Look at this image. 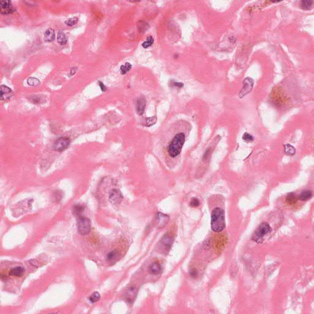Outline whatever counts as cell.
<instances>
[{
  "mask_svg": "<svg viewBox=\"0 0 314 314\" xmlns=\"http://www.w3.org/2000/svg\"><path fill=\"white\" fill-rule=\"evenodd\" d=\"M146 106V100L144 96H141L136 101V111L139 115H142L145 111Z\"/></svg>",
  "mask_w": 314,
  "mask_h": 314,
  "instance_id": "10",
  "label": "cell"
},
{
  "mask_svg": "<svg viewBox=\"0 0 314 314\" xmlns=\"http://www.w3.org/2000/svg\"><path fill=\"white\" fill-rule=\"evenodd\" d=\"M55 38V33L52 28H49L46 30L44 33V39L45 41L51 42L54 40Z\"/></svg>",
  "mask_w": 314,
  "mask_h": 314,
  "instance_id": "16",
  "label": "cell"
},
{
  "mask_svg": "<svg viewBox=\"0 0 314 314\" xmlns=\"http://www.w3.org/2000/svg\"><path fill=\"white\" fill-rule=\"evenodd\" d=\"M185 141V136L182 133L175 135L168 146V153L171 157L175 158L181 152L183 145Z\"/></svg>",
  "mask_w": 314,
  "mask_h": 314,
  "instance_id": "2",
  "label": "cell"
},
{
  "mask_svg": "<svg viewBox=\"0 0 314 314\" xmlns=\"http://www.w3.org/2000/svg\"><path fill=\"white\" fill-rule=\"evenodd\" d=\"M284 152L288 156H293L296 153V150L290 144H285L284 145Z\"/></svg>",
  "mask_w": 314,
  "mask_h": 314,
  "instance_id": "20",
  "label": "cell"
},
{
  "mask_svg": "<svg viewBox=\"0 0 314 314\" xmlns=\"http://www.w3.org/2000/svg\"><path fill=\"white\" fill-rule=\"evenodd\" d=\"M34 99H36V96H34ZM38 101H40V99H38Z\"/></svg>",
  "mask_w": 314,
  "mask_h": 314,
  "instance_id": "36",
  "label": "cell"
},
{
  "mask_svg": "<svg viewBox=\"0 0 314 314\" xmlns=\"http://www.w3.org/2000/svg\"><path fill=\"white\" fill-rule=\"evenodd\" d=\"M173 85L175 87H177L178 88H182V87H183V83H181V82H174Z\"/></svg>",
  "mask_w": 314,
  "mask_h": 314,
  "instance_id": "35",
  "label": "cell"
},
{
  "mask_svg": "<svg viewBox=\"0 0 314 314\" xmlns=\"http://www.w3.org/2000/svg\"><path fill=\"white\" fill-rule=\"evenodd\" d=\"M132 68V65L130 63H126L123 65H122L120 67V72L122 74H126V72L130 71Z\"/></svg>",
  "mask_w": 314,
  "mask_h": 314,
  "instance_id": "26",
  "label": "cell"
},
{
  "mask_svg": "<svg viewBox=\"0 0 314 314\" xmlns=\"http://www.w3.org/2000/svg\"><path fill=\"white\" fill-rule=\"evenodd\" d=\"M123 198L121 191L117 189H113L109 193V200L114 205H118L122 201Z\"/></svg>",
  "mask_w": 314,
  "mask_h": 314,
  "instance_id": "8",
  "label": "cell"
},
{
  "mask_svg": "<svg viewBox=\"0 0 314 314\" xmlns=\"http://www.w3.org/2000/svg\"><path fill=\"white\" fill-rule=\"evenodd\" d=\"M200 204L199 203V201L198 198H193L191 201H190V206L191 207H198L199 206Z\"/></svg>",
  "mask_w": 314,
  "mask_h": 314,
  "instance_id": "31",
  "label": "cell"
},
{
  "mask_svg": "<svg viewBox=\"0 0 314 314\" xmlns=\"http://www.w3.org/2000/svg\"><path fill=\"white\" fill-rule=\"evenodd\" d=\"M101 298V296H100V294L97 292V291H95L94 292L93 294H92L90 297L89 298V300L92 303H94V302H96L97 301H98Z\"/></svg>",
  "mask_w": 314,
  "mask_h": 314,
  "instance_id": "27",
  "label": "cell"
},
{
  "mask_svg": "<svg viewBox=\"0 0 314 314\" xmlns=\"http://www.w3.org/2000/svg\"><path fill=\"white\" fill-rule=\"evenodd\" d=\"M149 271L152 274H158L161 271V267L158 262H153L149 267Z\"/></svg>",
  "mask_w": 314,
  "mask_h": 314,
  "instance_id": "14",
  "label": "cell"
},
{
  "mask_svg": "<svg viewBox=\"0 0 314 314\" xmlns=\"http://www.w3.org/2000/svg\"><path fill=\"white\" fill-rule=\"evenodd\" d=\"M118 258V252L116 250H114L110 252L109 253L107 254V260L109 262L114 263L115 261L117 260Z\"/></svg>",
  "mask_w": 314,
  "mask_h": 314,
  "instance_id": "24",
  "label": "cell"
},
{
  "mask_svg": "<svg viewBox=\"0 0 314 314\" xmlns=\"http://www.w3.org/2000/svg\"><path fill=\"white\" fill-rule=\"evenodd\" d=\"M242 139L247 142H252L253 141V137L250 134L245 133L242 136Z\"/></svg>",
  "mask_w": 314,
  "mask_h": 314,
  "instance_id": "32",
  "label": "cell"
},
{
  "mask_svg": "<svg viewBox=\"0 0 314 314\" xmlns=\"http://www.w3.org/2000/svg\"><path fill=\"white\" fill-rule=\"evenodd\" d=\"M25 272V269L23 267L21 266H17L15 267L12 268L10 272H9V274L12 276L15 277H22Z\"/></svg>",
  "mask_w": 314,
  "mask_h": 314,
  "instance_id": "15",
  "label": "cell"
},
{
  "mask_svg": "<svg viewBox=\"0 0 314 314\" xmlns=\"http://www.w3.org/2000/svg\"><path fill=\"white\" fill-rule=\"evenodd\" d=\"M149 25L144 21H139L137 24V30L140 33H144L149 28Z\"/></svg>",
  "mask_w": 314,
  "mask_h": 314,
  "instance_id": "18",
  "label": "cell"
},
{
  "mask_svg": "<svg viewBox=\"0 0 314 314\" xmlns=\"http://www.w3.org/2000/svg\"><path fill=\"white\" fill-rule=\"evenodd\" d=\"M77 225L78 231L80 234L86 235L90 233L91 221L89 218L84 217H79L77 220Z\"/></svg>",
  "mask_w": 314,
  "mask_h": 314,
  "instance_id": "4",
  "label": "cell"
},
{
  "mask_svg": "<svg viewBox=\"0 0 314 314\" xmlns=\"http://www.w3.org/2000/svg\"><path fill=\"white\" fill-rule=\"evenodd\" d=\"M28 84L31 86H37L40 84V81L36 78L30 77L27 79Z\"/></svg>",
  "mask_w": 314,
  "mask_h": 314,
  "instance_id": "28",
  "label": "cell"
},
{
  "mask_svg": "<svg viewBox=\"0 0 314 314\" xmlns=\"http://www.w3.org/2000/svg\"><path fill=\"white\" fill-rule=\"evenodd\" d=\"M313 1L312 0H303L301 2V7L304 10H309L313 5Z\"/></svg>",
  "mask_w": 314,
  "mask_h": 314,
  "instance_id": "22",
  "label": "cell"
},
{
  "mask_svg": "<svg viewBox=\"0 0 314 314\" xmlns=\"http://www.w3.org/2000/svg\"><path fill=\"white\" fill-rule=\"evenodd\" d=\"M157 122V118L156 116L152 117H149L147 118L146 119V126H151L152 125H153L156 123Z\"/></svg>",
  "mask_w": 314,
  "mask_h": 314,
  "instance_id": "29",
  "label": "cell"
},
{
  "mask_svg": "<svg viewBox=\"0 0 314 314\" xmlns=\"http://www.w3.org/2000/svg\"><path fill=\"white\" fill-rule=\"evenodd\" d=\"M153 42H154V39L153 38V37L152 36H149V37H147V38L146 41H144L142 44V46L144 49L149 48L150 47V46L152 45Z\"/></svg>",
  "mask_w": 314,
  "mask_h": 314,
  "instance_id": "25",
  "label": "cell"
},
{
  "mask_svg": "<svg viewBox=\"0 0 314 314\" xmlns=\"http://www.w3.org/2000/svg\"><path fill=\"white\" fill-rule=\"evenodd\" d=\"M211 228L214 232L220 233L225 228L224 210L220 207L215 208L211 214Z\"/></svg>",
  "mask_w": 314,
  "mask_h": 314,
  "instance_id": "1",
  "label": "cell"
},
{
  "mask_svg": "<svg viewBox=\"0 0 314 314\" xmlns=\"http://www.w3.org/2000/svg\"><path fill=\"white\" fill-rule=\"evenodd\" d=\"M312 197V191L309 190H306L303 191L300 194V195H299L298 198L299 199L301 200V201H307L309 199H310Z\"/></svg>",
  "mask_w": 314,
  "mask_h": 314,
  "instance_id": "17",
  "label": "cell"
},
{
  "mask_svg": "<svg viewBox=\"0 0 314 314\" xmlns=\"http://www.w3.org/2000/svg\"><path fill=\"white\" fill-rule=\"evenodd\" d=\"M0 93H1V99L2 100H6L12 96L13 91L10 88L6 85H1Z\"/></svg>",
  "mask_w": 314,
  "mask_h": 314,
  "instance_id": "11",
  "label": "cell"
},
{
  "mask_svg": "<svg viewBox=\"0 0 314 314\" xmlns=\"http://www.w3.org/2000/svg\"><path fill=\"white\" fill-rule=\"evenodd\" d=\"M0 11L2 14H9L15 11V9L13 7L11 1H1L0 2Z\"/></svg>",
  "mask_w": 314,
  "mask_h": 314,
  "instance_id": "9",
  "label": "cell"
},
{
  "mask_svg": "<svg viewBox=\"0 0 314 314\" xmlns=\"http://www.w3.org/2000/svg\"><path fill=\"white\" fill-rule=\"evenodd\" d=\"M70 144V140L67 137H60L55 141L53 144V149L57 152H62L66 149Z\"/></svg>",
  "mask_w": 314,
  "mask_h": 314,
  "instance_id": "7",
  "label": "cell"
},
{
  "mask_svg": "<svg viewBox=\"0 0 314 314\" xmlns=\"http://www.w3.org/2000/svg\"><path fill=\"white\" fill-rule=\"evenodd\" d=\"M99 85L101 89V90H102L103 91H106L107 90V88H106V87L104 85V84H103V82H101V81H99Z\"/></svg>",
  "mask_w": 314,
  "mask_h": 314,
  "instance_id": "33",
  "label": "cell"
},
{
  "mask_svg": "<svg viewBox=\"0 0 314 314\" xmlns=\"http://www.w3.org/2000/svg\"><path fill=\"white\" fill-rule=\"evenodd\" d=\"M271 230L272 228L269 223L263 222L261 223L255 230L254 234L252 236V239L258 243H261L263 241L264 237L266 234L269 233L271 231Z\"/></svg>",
  "mask_w": 314,
  "mask_h": 314,
  "instance_id": "3",
  "label": "cell"
},
{
  "mask_svg": "<svg viewBox=\"0 0 314 314\" xmlns=\"http://www.w3.org/2000/svg\"><path fill=\"white\" fill-rule=\"evenodd\" d=\"M198 272L196 269H191L190 272V275L192 277H196L197 276Z\"/></svg>",
  "mask_w": 314,
  "mask_h": 314,
  "instance_id": "34",
  "label": "cell"
},
{
  "mask_svg": "<svg viewBox=\"0 0 314 314\" xmlns=\"http://www.w3.org/2000/svg\"><path fill=\"white\" fill-rule=\"evenodd\" d=\"M173 242V238L169 234H166L160 242V249L164 253H168L171 250Z\"/></svg>",
  "mask_w": 314,
  "mask_h": 314,
  "instance_id": "5",
  "label": "cell"
},
{
  "mask_svg": "<svg viewBox=\"0 0 314 314\" xmlns=\"http://www.w3.org/2000/svg\"><path fill=\"white\" fill-rule=\"evenodd\" d=\"M137 294V290L136 288L131 287L129 288L125 294V299L129 303H132L134 301Z\"/></svg>",
  "mask_w": 314,
  "mask_h": 314,
  "instance_id": "12",
  "label": "cell"
},
{
  "mask_svg": "<svg viewBox=\"0 0 314 314\" xmlns=\"http://www.w3.org/2000/svg\"><path fill=\"white\" fill-rule=\"evenodd\" d=\"M84 207L81 205H75L72 207V214L77 216V217H81L80 215L82 213V212L84 211Z\"/></svg>",
  "mask_w": 314,
  "mask_h": 314,
  "instance_id": "21",
  "label": "cell"
},
{
  "mask_svg": "<svg viewBox=\"0 0 314 314\" xmlns=\"http://www.w3.org/2000/svg\"><path fill=\"white\" fill-rule=\"evenodd\" d=\"M298 199V198L296 196V194L293 192H291L288 194L287 198H286V201H287V202L289 204H293L294 203H296Z\"/></svg>",
  "mask_w": 314,
  "mask_h": 314,
  "instance_id": "19",
  "label": "cell"
},
{
  "mask_svg": "<svg viewBox=\"0 0 314 314\" xmlns=\"http://www.w3.org/2000/svg\"><path fill=\"white\" fill-rule=\"evenodd\" d=\"M57 40H58V42L60 45L66 44V43L67 42V41H68L66 36L65 35V34H64V33H63L62 31H60V32L58 33Z\"/></svg>",
  "mask_w": 314,
  "mask_h": 314,
  "instance_id": "23",
  "label": "cell"
},
{
  "mask_svg": "<svg viewBox=\"0 0 314 314\" xmlns=\"http://www.w3.org/2000/svg\"><path fill=\"white\" fill-rule=\"evenodd\" d=\"M77 21H78V18L77 17H72V18H69V19L66 20L65 21V23L68 26H72L73 25H74L75 24H76L77 23Z\"/></svg>",
  "mask_w": 314,
  "mask_h": 314,
  "instance_id": "30",
  "label": "cell"
},
{
  "mask_svg": "<svg viewBox=\"0 0 314 314\" xmlns=\"http://www.w3.org/2000/svg\"><path fill=\"white\" fill-rule=\"evenodd\" d=\"M169 216L164 214L161 212H158L157 214V221H158V225L160 228H163L168 223Z\"/></svg>",
  "mask_w": 314,
  "mask_h": 314,
  "instance_id": "13",
  "label": "cell"
},
{
  "mask_svg": "<svg viewBox=\"0 0 314 314\" xmlns=\"http://www.w3.org/2000/svg\"><path fill=\"white\" fill-rule=\"evenodd\" d=\"M254 85V80L250 77H246L243 82V87L239 92V98H242L248 94L253 90Z\"/></svg>",
  "mask_w": 314,
  "mask_h": 314,
  "instance_id": "6",
  "label": "cell"
}]
</instances>
